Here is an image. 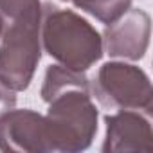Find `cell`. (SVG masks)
I'll return each mask as SVG.
<instances>
[{
  "mask_svg": "<svg viewBox=\"0 0 153 153\" xmlns=\"http://www.w3.org/2000/svg\"><path fill=\"white\" fill-rule=\"evenodd\" d=\"M40 0H0V16L2 22L13 20L16 16H20L22 13H25L27 9L40 6Z\"/></svg>",
  "mask_w": 153,
  "mask_h": 153,
  "instance_id": "obj_10",
  "label": "cell"
},
{
  "mask_svg": "<svg viewBox=\"0 0 153 153\" xmlns=\"http://www.w3.org/2000/svg\"><path fill=\"white\" fill-rule=\"evenodd\" d=\"M68 88H90V79L81 70H74L68 67H63L59 63L49 65L43 76V83L40 96L45 103H49L54 96H58L63 90Z\"/></svg>",
  "mask_w": 153,
  "mask_h": 153,
  "instance_id": "obj_8",
  "label": "cell"
},
{
  "mask_svg": "<svg viewBox=\"0 0 153 153\" xmlns=\"http://www.w3.org/2000/svg\"><path fill=\"white\" fill-rule=\"evenodd\" d=\"M151 34V18L144 9L130 7L103 33V49L112 58L139 61L144 58Z\"/></svg>",
  "mask_w": 153,
  "mask_h": 153,
  "instance_id": "obj_6",
  "label": "cell"
},
{
  "mask_svg": "<svg viewBox=\"0 0 153 153\" xmlns=\"http://www.w3.org/2000/svg\"><path fill=\"white\" fill-rule=\"evenodd\" d=\"M42 49L59 65L88 70L103 58V36L83 16L51 2L42 4Z\"/></svg>",
  "mask_w": 153,
  "mask_h": 153,
  "instance_id": "obj_1",
  "label": "cell"
},
{
  "mask_svg": "<svg viewBox=\"0 0 153 153\" xmlns=\"http://www.w3.org/2000/svg\"><path fill=\"white\" fill-rule=\"evenodd\" d=\"M78 9L92 15L101 24L108 25L121 18L130 7L133 0H68Z\"/></svg>",
  "mask_w": 153,
  "mask_h": 153,
  "instance_id": "obj_9",
  "label": "cell"
},
{
  "mask_svg": "<svg viewBox=\"0 0 153 153\" xmlns=\"http://www.w3.org/2000/svg\"><path fill=\"white\" fill-rule=\"evenodd\" d=\"M106 137L101 146L103 153H128L153 149V131L146 114L139 110H119L105 117Z\"/></svg>",
  "mask_w": 153,
  "mask_h": 153,
  "instance_id": "obj_7",
  "label": "cell"
},
{
  "mask_svg": "<svg viewBox=\"0 0 153 153\" xmlns=\"http://www.w3.org/2000/svg\"><path fill=\"white\" fill-rule=\"evenodd\" d=\"M42 4L20 16L2 22L0 33V81L15 92L29 88L42 59Z\"/></svg>",
  "mask_w": 153,
  "mask_h": 153,
  "instance_id": "obj_2",
  "label": "cell"
},
{
  "mask_svg": "<svg viewBox=\"0 0 153 153\" xmlns=\"http://www.w3.org/2000/svg\"><path fill=\"white\" fill-rule=\"evenodd\" d=\"M45 114L52 153H79L92 146L99 112L90 88H68L54 96Z\"/></svg>",
  "mask_w": 153,
  "mask_h": 153,
  "instance_id": "obj_3",
  "label": "cell"
},
{
  "mask_svg": "<svg viewBox=\"0 0 153 153\" xmlns=\"http://www.w3.org/2000/svg\"><path fill=\"white\" fill-rule=\"evenodd\" d=\"M0 33H2V16H0Z\"/></svg>",
  "mask_w": 153,
  "mask_h": 153,
  "instance_id": "obj_12",
  "label": "cell"
},
{
  "mask_svg": "<svg viewBox=\"0 0 153 153\" xmlns=\"http://www.w3.org/2000/svg\"><path fill=\"white\" fill-rule=\"evenodd\" d=\"M90 94L110 110H153V92L148 74L131 63L108 61L90 81Z\"/></svg>",
  "mask_w": 153,
  "mask_h": 153,
  "instance_id": "obj_4",
  "label": "cell"
},
{
  "mask_svg": "<svg viewBox=\"0 0 153 153\" xmlns=\"http://www.w3.org/2000/svg\"><path fill=\"white\" fill-rule=\"evenodd\" d=\"M61 2H68V0H61Z\"/></svg>",
  "mask_w": 153,
  "mask_h": 153,
  "instance_id": "obj_13",
  "label": "cell"
},
{
  "mask_svg": "<svg viewBox=\"0 0 153 153\" xmlns=\"http://www.w3.org/2000/svg\"><path fill=\"white\" fill-rule=\"evenodd\" d=\"M0 149L11 153H52L45 115L11 108L0 115Z\"/></svg>",
  "mask_w": 153,
  "mask_h": 153,
  "instance_id": "obj_5",
  "label": "cell"
},
{
  "mask_svg": "<svg viewBox=\"0 0 153 153\" xmlns=\"http://www.w3.org/2000/svg\"><path fill=\"white\" fill-rule=\"evenodd\" d=\"M15 94H16L15 90H11L9 87H6L0 81V115L16 106V96Z\"/></svg>",
  "mask_w": 153,
  "mask_h": 153,
  "instance_id": "obj_11",
  "label": "cell"
}]
</instances>
